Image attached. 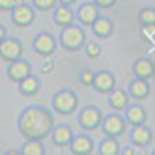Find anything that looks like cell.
Returning <instances> with one entry per match:
<instances>
[{
    "label": "cell",
    "mask_w": 155,
    "mask_h": 155,
    "mask_svg": "<svg viewBox=\"0 0 155 155\" xmlns=\"http://www.w3.org/2000/svg\"><path fill=\"white\" fill-rule=\"evenodd\" d=\"M36 9L33 5L28 3H20L14 9L11 11V22L12 25H16L17 28H28L34 23L36 20Z\"/></svg>",
    "instance_id": "obj_8"
},
{
    "label": "cell",
    "mask_w": 155,
    "mask_h": 155,
    "mask_svg": "<svg viewBox=\"0 0 155 155\" xmlns=\"http://www.w3.org/2000/svg\"><path fill=\"white\" fill-rule=\"evenodd\" d=\"M101 9L93 3V2H84L78 6V9L74 11L76 14V23H79L81 27H92V23L101 16Z\"/></svg>",
    "instance_id": "obj_11"
},
{
    "label": "cell",
    "mask_w": 155,
    "mask_h": 155,
    "mask_svg": "<svg viewBox=\"0 0 155 155\" xmlns=\"http://www.w3.org/2000/svg\"><path fill=\"white\" fill-rule=\"evenodd\" d=\"M132 73H134V78L150 81L155 76V62L150 58H146V56L138 58L132 64Z\"/></svg>",
    "instance_id": "obj_14"
},
{
    "label": "cell",
    "mask_w": 155,
    "mask_h": 155,
    "mask_svg": "<svg viewBox=\"0 0 155 155\" xmlns=\"http://www.w3.org/2000/svg\"><path fill=\"white\" fill-rule=\"evenodd\" d=\"M102 110L98 107V106H93V104H88L85 107H82L78 113V124L82 129L84 132H95L101 127V123H102Z\"/></svg>",
    "instance_id": "obj_4"
},
{
    "label": "cell",
    "mask_w": 155,
    "mask_h": 155,
    "mask_svg": "<svg viewBox=\"0 0 155 155\" xmlns=\"http://www.w3.org/2000/svg\"><path fill=\"white\" fill-rule=\"evenodd\" d=\"M78 79H79V82L84 87H92L93 81H95V71L92 68H84V70L79 71V74H78Z\"/></svg>",
    "instance_id": "obj_27"
},
{
    "label": "cell",
    "mask_w": 155,
    "mask_h": 155,
    "mask_svg": "<svg viewBox=\"0 0 155 155\" xmlns=\"http://www.w3.org/2000/svg\"><path fill=\"white\" fill-rule=\"evenodd\" d=\"M31 73H33V65L30 64V61L23 59V58L9 62L8 68H6L8 79L14 84H19L22 79H25V78L30 76Z\"/></svg>",
    "instance_id": "obj_10"
},
{
    "label": "cell",
    "mask_w": 155,
    "mask_h": 155,
    "mask_svg": "<svg viewBox=\"0 0 155 155\" xmlns=\"http://www.w3.org/2000/svg\"><path fill=\"white\" fill-rule=\"evenodd\" d=\"M153 81H155V76H153Z\"/></svg>",
    "instance_id": "obj_38"
},
{
    "label": "cell",
    "mask_w": 155,
    "mask_h": 155,
    "mask_svg": "<svg viewBox=\"0 0 155 155\" xmlns=\"http://www.w3.org/2000/svg\"><path fill=\"white\" fill-rule=\"evenodd\" d=\"M17 90L22 96H36L41 92V79L37 74H30L17 84Z\"/></svg>",
    "instance_id": "obj_21"
},
{
    "label": "cell",
    "mask_w": 155,
    "mask_h": 155,
    "mask_svg": "<svg viewBox=\"0 0 155 155\" xmlns=\"http://www.w3.org/2000/svg\"><path fill=\"white\" fill-rule=\"evenodd\" d=\"M153 53H155V42H153Z\"/></svg>",
    "instance_id": "obj_37"
},
{
    "label": "cell",
    "mask_w": 155,
    "mask_h": 155,
    "mask_svg": "<svg viewBox=\"0 0 155 155\" xmlns=\"http://www.w3.org/2000/svg\"><path fill=\"white\" fill-rule=\"evenodd\" d=\"M78 0H58V5H65V6H73Z\"/></svg>",
    "instance_id": "obj_33"
},
{
    "label": "cell",
    "mask_w": 155,
    "mask_h": 155,
    "mask_svg": "<svg viewBox=\"0 0 155 155\" xmlns=\"http://www.w3.org/2000/svg\"><path fill=\"white\" fill-rule=\"evenodd\" d=\"M20 3H23L22 0H0V11L2 12H11Z\"/></svg>",
    "instance_id": "obj_29"
},
{
    "label": "cell",
    "mask_w": 155,
    "mask_h": 155,
    "mask_svg": "<svg viewBox=\"0 0 155 155\" xmlns=\"http://www.w3.org/2000/svg\"><path fill=\"white\" fill-rule=\"evenodd\" d=\"M54 68H56L54 61H51L50 58H47V61L42 62V65H41V73L42 74H51L54 71Z\"/></svg>",
    "instance_id": "obj_30"
},
{
    "label": "cell",
    "mask_w": 155,
    "mask_h": 155,
    "mask_svg": "<svg viewBox=\"0 0 155 155\" xmlns=\"http://www.w3.org/2000/svg\"><path fill=\"white\" fill-rule=\"evenodd\" d=\"M31 5L34 6L36 11L50 12L58 6V0H31Z\"/></svg>",
    "instance_id": "obj_25"
},
{
    "label": "cell",
    "mask_w": 155,
    "mask_h": 155,
    "mask_svg": "<svg viewBox=\"0 0 155 155\" xmlns=\"http://www.w3.org/2000/svg\"><path fill=\"white\" fill-rule=\"evenodd\" d=\"M79 106V98L76 92L68 87H62L53 95L51 98V110L62 115V116H70L78 110Z\"/></svg>",
    "instance_id": "obj_3"
},
{
    "label": "cell",
    "mask_w": 155,
    "mask_h": 155,
    "mask_svg": "<svg viewBox=\"0 0 155 155\" xmlns=\"http://www.w3.org/2000/svg\"><path fill=\"white\" fill-rule=\"evenodd\" d=\"M153 138V134L152 130L146 126H135V127H130L129 130V141L134 147H147L150 144V141Z\"/></svg>",
    "instance_id": "obj_13"
},
{
    "label": "cell",
    "mask_w": 155,
    "mask_h": 155,
    "mask_svg": "<svg viewBox=\"0 0 155 155\" xmlns=\"http://www.w3.org/2000/svg\"><path fill=\"white\" fill-rule=\"evenodd\" d=\"M150 155H155V149H153V150H152V153H150Z\"/></svg>",
    "instance_id": "obj_36"
},
{
    "label": "cell",
    "mask_w": 155,
    "mask_h": 155,
    "mask_svg": "<svg viewBox=\"0 0 155 155\" xmlns=\"http://www.w3.org/2000/svg\"><path fill=\"white\" fill-rule=\"evenodd\" d=\"M99 155H120L121 153V143L118 138L104 137L96 147Z\"/></svg>",
    "instance_id": "obj_22"
},
{
    "label": "cell",
    "mask_w": 155,
    "mask_h": 155,
    "mask_svg": "<svg viewBox=\"0 0 155 155\" xmlns=\"http://www.w3.org/2000/svg\"><path fill=\"white\" fill-rule=\"evenodd\" d=\"M23 58V44L20 39L14 36H6L2 42H0V59L5 62H12Z\"/></svg>",
    "instance_id": "obj_7"
},
{
    "label": "cell",
    "mask_w": 155,
    "mask_h": 155,
    "mask_svg": "<svg viewBox=\"0 0 155 155\" xmlns=\"http://www.w3.org/2000/svg\"><path fill=\"white\" fill-rule=\"evenodd\" d=\"M56 126L54 115L48 107L41 104H30L23 107L17 116V130L23 140L44 141Z\"/></svg>",
    "instance_id": "obj_1"
},
{
    "label": "cell",
    "mask_w": 155,
    "mask_h": 155,
    "mask_svg": "<svg viewBox=\"0 0 155 155\" xmlns=\"http://www.w3.org/2000/svg\"><path fill=\"white\" fill-rule=\"evenodd\" d=\"M127 93L132 99L137 101H144L150 95V84L146 79H140V78H134L127 85Z\"/></svg>",
    "instance_id": "obj_19"
},
{
    "label": "cell",
    "mask_w": 155,
    "mask_h": 155,
    "mask_svg": "<svg viewBox=\"0 0 155 155\" xmlns=\"http://www.w3.org/2000/svg\"><path fill=\"white\" fill-rule=\"evenodd\" d=\"M137 20L141 27H146V25H153L155 23V6L152 5H147V6H143L138 14H137Z\"/></svg>",
    "instance_id": "obj_24"
},
{
    "label": "cell",
    "mask_w": 155,
    "mask_h": 155,
    "mask_svg": "<svg viewBox=\"0 0 155 155\" xmlns=\"http://www.w3.org/2000/svg\"><path fill=\"white\" fill-rule=\"evenodd\" d=\"M68 149L73 155H92L96 146L93 138L87 132H81V134H74L71 143L68 144Z\"/></svg>",
    "instance_id": "obj_9"
},
{
    "label": "cell",
    "mask_w": 155,
    "mask_h": 155,
    "mask_svg": "<svg viewBox=\"0 0 155 155\" xmlns=\"http://www.w3.org/2000/svg\"><path fill=\"white\" fill-rule=\"evenodd\" d=\"M8 36V31H6V28L3 27V25L2 23H0V42H2L3 41V39Z\"/></svg>",
    "instance_id": "obj_34"
},
{
    "label": "cell",
    "mask_w": 155,
    "mask_h": 155,
    "mask_svg": "<svg viewBox=\"0 0 155 155\" xmlns=\"http://www.w3.org/2000/svg\"><path fill=\"white\" fill-rule=\"evenodd\" d=\"M58 42L64 50L70 51V53H76V51L82 50L87 42V34L84 27H81L79 23H73L65 28H61Z\"/></svg>",
    "instance_id": "obj_2"
},
{
    "label": "cell",
    "mask_w": 155,
    "mask_h": 155,
    "mask_svg": "<svg viewBox=\"0 0 155 155\" xmlns=\"http://www.w3.org/2000/svg\"><path fill=\"white\" fill-rule=\"evenodd\" d=\"M99 129H101V132H102L104 137L120 140L127 132V123H126L124 116L120 112H112V113L106 115L104 118H102V123H101Z\"/></svg>",
    "instance_id": "obj_5"
},
{
    "label": "cell",
    "mask_w": 155,
    "mask_h": 155,
    "mask_svg": "<svg viewBox=\"0 0 155 155\" xmlns=\"http://www.w3.org/2000/svg\"><path fill=\"white\" fill-rule=\"evenodd\" d=\"M3 155H20V150H19V149H9V150H6Z\"/></svg>",
    "instance_id": "obj_35"
},
{
    "label": "cell",
    "mask_w": 155,
    "mask_h": 155,
    "mask_svg": "<svg viewBox=\"0 0 155 155\" xmlns=\"http://www.w3.org/2000/svg\"><path fill=\"white\" fill-rule=\"evenodd\" d=\"M73 137H74V132L68 124H56L53 132L50 135L53 144L58 146V147H68Z\"/></svg>",
    "instance_id": "obj_18"
},
{
    "label": "cell",
    "mask_w": 155,
    "mask_h": 155,
    "mask_svg": "<svg viewBox=\"0 0 155 155\" xmlns=\"http://www.w3.org/2000/svg\"><path fill=\"white\" fill-rule=\"evenodd\" d=\"M120 155H138V152H137V147H134V146L130 144V146L121 147V153H120Z\"/></svg>",
    "instance_id": "obj_32"
},
{
    "label": "cell",
    "mask_w": 155,
    "mask_h": 155,
    "mask_svg": "<svg viewBox=\"0 0 155 155\" xmlns=\"http://www.w3.org/2000/svg\"><path fill=\"white\" fill-rule=\"evenodd\" d=\"M92 33L99 39H109L115 33V22L106 16H99L90 27Z\"/></svg>",
    "instance_id": "obj_20"
},
{
    "label": "cell",
    "mask_w": 155,
    "mask_h": 155,
    "mask_svg": "<svg viewBox=\"0 0 155 155\" xmlns=\"http://www.w3.org/2000/svg\"><path fill=\"white\" fill-rule=\"evenodd\" d=\"M93 90L101 95H109L116 87V78L110 70H99L95 71V81H93Z\"/></svg>",
    "instance_id": "obj_12"
},
{
    "label": "cell",
    "mask_w": 155,
    "mask_h": 155,
    "mask_svg": "<svg viewBox=\"0 0 155 155\" xmlns=\"http://www.w3.org/2000/svg\"><path fill=\"white\" fill-rule=\"evenodd\" d=\"M141 36H143L144 41L149 42H155V23L153 25H146V27H141Z\"/></svg>",
    "instance_id": "obj_28"
},
{
    "label": "cell",
    "mask_w": 155,
    "mask_h": 155,
    "mask_svg": "<svg viewBox=\"0 0 155 155\" xmlns=\"http://www.w3.org/2000/svg\"><path fill=\"white\" fill-rule=\"evenodd\" d=\"M51 19H53L54 25L59 28H65L68 25L76 23L74 11L71 9V6H65V5H58L51 11Z\"/></svg>",
    "instance_id": "obj_16"
},
{
    "label": "cell",
    "mask_w": 155,
    "mask_h": 155,
    "mask_svg": "<svg viewBox=\"0 0 155 155\" xmlns=\"http://www.w3.org/2000/svg\"><path fill=\"white\" fill-rule=\"evenodd\" d=\"M107 104L113 112H124L130 106V96H129L127 90L115 87L107 95Z\"/></svg>",
    "instance_id": "obj_15"
},
{
    "label": "cell",
    "mask_w": 155,
    "mask_h": 155,
    "mask_svg": "<svg viewBox=\"0 0 155 155\" xmlns=\"http://www.w3.org/2000/svg\"><path fill=\"white\" fill-rule=\"evenodd\" d=\"M19 150L20 155H47L44 141H37V140H25Z\"/></svg>",
    "instance_id": "obj_23"
},
{
    "label": "cell",
    "mask_w": 155,
    "mask_h": 155,
    "mask_svg": "<svg viewBox=\"0 0 155 155\" xmlns=\"http://www.w3.org/2000/svg\"><path fill=\"white\" fill-rule=\"evenodd\" d=\"M82 50L85 51V54H87L90 59H98V58L102 54V48H101V45L96 44V42H93V41L85 42V45H84Z\"/></svg>",
    "instance_id": "obj_26"
},
{
    "label": "cell",
    "mask_w": 155,
    "mask_h": 155,
    "mask_svg": "<svg viewBox=\"0 0 155 155\" xmlns=\"http://www.w3.org/2000/svg\"><path fill=\"white\" fill-rule=\"evenodd\" d=\"M31 45H33V51L37 56L47 59V58H51L58 51L59 42H58V37L54 34H51L50 31H41L34 36Z\"/></svg>",
    "instance_id": "obj_6"
},
{
    "label": "cell",
    "mask_w": 155,
    "mask_h": 155,
    "mask_svg": "<svg viewBox=\"0 0 155 155\" xmlns=\"http://www.w3.org/2000/svg\"><path fill=\"white\" fill-rule=\"evenodd\" d=\"M92 2L99 8V9H110L112 6L116 5L118 0H92Z\"/></svg>",
    "instance_id": "obj_31"
},
{
    "label": "cell",
    "mask_w": 155,
    "mask_h": 155,
    "mask_svg": "<svg viewBox=\"0 0 155 155\" xmlns=\"http://www.w3.org/2000/svg\"><path fill=\"white\" fill-rule=\"evenodd\" d=\"M124 120L127 123V126L130 127H135V126H143L147 123V112L146 109L138 104V102H135V104H130L126 110H124Z\"/></svg>",
    "instance_id": "obj_17"
}]
</instances>
